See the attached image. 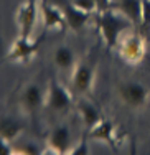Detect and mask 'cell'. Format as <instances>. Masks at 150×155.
<instances>
[{"label":"cell","mask_w":150,"mask_h":155,"mask_svg":"<svg viewBox=\"0 0 150 155\" xmlns=\"http://www.w3.org/2000/svg\"><path fill=\"white\" fill-rule=\"evenodd\" d=\"M40 12H41L43 23L50 31H61L68 27L63 10L54 3H50L48 0H40Z\"/></svg>","instance_id":"9"},{"label":"cell","mask_w":150,"mask_h":155,"mask_svg":"<svg viewBox=\"0 0 150 155\" xmlns=\"http://www.w3.org/2000/svg\"><path fill=\"white\" fill-rule=\"evenodd\" d=\"M96 5L99 12H106V10L112 8V0H96Z\"/></svg>","instance_id":"22"},{"label":"cell","mask_w":150,"mask_h":155,"mask_svg":"<svg viewBox=\"0 0 150 155\" xmlns=\"http://www.w3.org/2000/svg\"><path fill=\"white\" fill-rule=\"evenodd\" d=\"M119 54L129 64H139L145 58V40L139 33H124L117 43Z\"/></svg>","instance_id":"2"},{"label":"cell","mask_w":150,"mask_h":155,"mask_svg":"<svg viewBox=\"0 0 150 155\" xmlns=\"http://www.w3.org/2000/svg\"><path fill=\"white\" fill-rule=\"evenodd\" d=\"M142 25L150 28V0H142Z\"/></svg>","instance_id":"20"},{"label":"cell","mask_w":150,"mask_h":155,"mask_svg":"<svg viewBox=\"0 0 150 155\" xmlns=\"http://www.w3.org/2000/svg\"><path fill=\"white\" fill-rule=\"evenodd\" d=\"M20 101L28 114H35L46 104V94L40 84H28L21 93Z\"/></svg>","instance_id":"10"},{"label":"cell","mask_w":150,"mask_h":155,"mask_svg":"<svg viewBox=\"0 0 150 155\" xmlns=\"http://www.w3.org/2000/svg\"><path fill=\"white\" fill-rule=\"evenodd\" d=\"M38 48H40V40L35 41L31 38H25V36L18 35V38L12 43V46L8 50V58L12 61L28 63L38 53Z\"/></svg>","instance_id":"7"},{"label":"cell","mask_w":150,"mask_h":155,"mask_svg":"<svg viewBox=\"0 0 150 155\" xmlns=\"http://www.w3.org/2000/svg\"><path fill=\"white\" fill-rule=\"evenodd\" d=\"M117 10L122 12L134 25L142 23V0H119Z\"/></svg>","instance_id":"14"},{"label":"cell","mask_w":150,"mask_h":155,"mask_svg":"<svg viewBox=\"0 0 150 155\" xmlns=\"http://www.w3.org/2000/svg\"><path fill=\"white\" fill-rule=\"evenodd\" d=\"M119 96L126 106L132 109H139L147 104L148 89L139 81H127L119 86Z\"/></svg>","instance_id":"4"},{"label":"cell","mask_w":150,"mask_h":155,"mask_svg":"<svg viewBox=\"0 0 150 155\" xmlns=\"http://www.w3.org/2000/svg\"><path fill=\"white\" fill-rule=\"evenodd\" d=\"M23 132V127H21L20 122L13 119H2L0 120V135L7 140H15L18 135Z\"/></svg>","instance_id":"16"},{"label":"cell","mask_w":150,"mask_h":155,"mask_svg":"<svg viewBox=\"0 0 150 155\" xmlns=\"http://www.w3.org/2000/svg\"><path fill=\"white\" fill-rule=\"evenodd\" d=\"M60 8L63 10V13H64L68 28H71V30H74V31L81 30L84 25L87 23L89 15H91V13L83 12V10H79L78 7H74L73 2H66V0H63V2L60 3Z\"/></svg>","instance_id":"11"},{"label":"cell","mask_w":150,"mask_h":155,"mask_svg":"<svg viewBox=\"0 0 150 155\" xmlns=\"http://www.w3.org/2000/svg\"><path fill=\"white\" fill-rule=\"evenodd\" d=\"M15 149V153H23V155H36V153H43V150L40 149L36 143L31 142H25L18 147H13Z\"/></svg>","instance_id":"17"},{"label":"cell","mask_w":150,"mask_h":155,"mask_svg":"<svg viewBox=\"0 0 150 155\" xmlns=\"http://www.w3.org/2000/svg\"><path fill=\"white\" fill-rule=\"evenodd\" d=\"M53 58H54V63H56V66L60 69H74V66L78 64V63H76L74 51L66 45L58 46L56 50H54Z\"/></svg>","instance_id":"15"},{"label":"cell","mask_w":150,"mask_h":155,"mask_svg":"<svg viewBox=\"0 0 150 155\" xmlns=\"http://www.w3.org/2000/svg\"><path fill=\"white\" fill-rule=\"evenodd\" d=\"M71 155H89V143H87L86 137H83L76 145H73Z\"/></svg>","instance_id":"19"},{"label":"cell","mask_w":150,"mask_h":155,"mask_svg":"<svg viewBox=\"0 0 150 155\" xmlns=\"http://www.w3.org/2000/svg\"><path fill=\"white\" fill-rule=\"evenodd\" d=\"M94 79H96V73H94L93 64H89L86 61H81L74 66L71 83L78 93H81V94L91 93L93 86H94Z\"/></svg>","instance_id":"8"},{"label":"cell","mask_w":150,"mask_h":155,"mask_svg":"<svg viewBox=\"0 0 150 155\" xmlns=\"http://www.w3.org/2000/svg\"><path fill=\"white\" fill-rule=\"evenodd\" d=\"M89 137L94 140H102V142L114 145L116 143V130H114V124L107 119H102L99 124H96L93 129L89 130Z\"/></svg>","instance_id":"13"},{"label":"cell","mask_w":150,"mask_h":155,"mask_svg":"<svg viewBox=\"0 0 150 155\" xmlns=\"http://www.w3.org/2000/svg\"><path fill=\"white\" fill-rule=\"evenodd\" d=\"M71 2H73L74 7H78L79 10L87 12V13H93L94 10H97L96 0H71Z\"/></svg>","instance_id":"18"},{"label":"cell","mask_w":150,"mask_h":155,"mask_svg":"<svg viewBox=\"0 0 150 155\" xmlns=\"http://www.w3.org/2000/svg\"><path fill=\"white\" fill-rule=\"evenodd\" d=\"M38 7L40 0H25L23 3H20L17 10V23L20 36L31 38L36 25V18H38Z\"/></svg>","instance_id":"3"},{"label":"cell","mask_w":150,"mask_h":155,"mask_svg":"<svg viewBox=\"0 0 150 155\" xmlns=\"http://www.w3.org/2000/svg\"><path fill=\"white\" fill-rule=\"evenodd\" d=\"M132 25L134 23L122 12L114 10V8H109L106 12H99V17H97V28H99V33L109 50L117 46L120 36Z\"/></svg>","instance_id":"1"},{"label":"cell","mask_w":150,"mask_h":155,"mask_svg":"<svg viewBox=\"0 0 150 155\" xmlns=\"http://www.w3.org/2000/svg\"><path fill=\"white\" fill-rule=\"evenodd\" d=\"M71 149H73V135L68 125H58L51 130L48 137V147H46V150H43V153L50 150L51 153L63 155V153H71Z\"/></svg>","instance_id":"6"},{"label":"cell","mask_w":150,"mask_h":155,"mask_svg":"<svg viewBox=\"0 0 150 155\" xmlns=\"http://www.w3.org/2000/svg\"><path fill=\"white\" fill-rule=\"evenodd\" d=\"M12 153H15V149L12 147L10 140L3 139L0 135V155H12Z\"/></svg>","instance_id":"21"},{"label":"cell","mask_w":150,"mask_h":155,"mask_svg":"<svg viewBox=\"0 0 150 155\" xmlns=\"http://www.w3.org/2000/svg\"><path fill=\"white\" fill-rule=\"evenodd\" d=\"M46 106L53 112H66L73 106V94L63 84L51 79L48 93H46Z\"/></svg>","instance_id":"5"},{"label":"cell","mask_w":150,"mask_h":155,"mask_svg":"<svg viewBox=\"0 0 150 155\" xmlns=\"http://www.w3.org/2000/svg\"><path fill=\"white\" fill-rule=\"evenodd\" d=\"M78 110H79V116H81V120H83L84 127H86L87 130H91L94 125L99 124L102 120L101 110L97 109L91 101H87V99H83V101L78 102Z\"/></svg>","instance_id":"12"}]
</instances>
